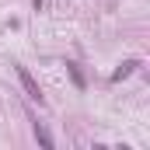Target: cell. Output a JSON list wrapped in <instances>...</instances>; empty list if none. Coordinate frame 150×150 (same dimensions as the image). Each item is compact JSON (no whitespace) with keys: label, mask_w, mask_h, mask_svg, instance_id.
<instances>
[{"label":"cell","mask_w":150,"mask_h":150,"mask_svg":"<svg viewBox=\"0 0 150 150\" xmlns=\"http://www.w3.org/2000/svg\"><path fill=\"white\" fill-rule=\"evenodd\" d=\"M18 77H21V84H25V91H28V98H35V101H42V91H38V84L32 80V74H28L25 67H18Z\"/></svg>","instance_id":"6da1fadb"},{"label":"cell","mask_w":150,"mask_h":150,"mask_svg":"<svg viewBox=\"0 0 150 150\" xmlns=\"http://www.w3.org/2000/svg\"><path fill=\"white\" fill-rule=\"evenodd\" d=\"M136 67H140L136 59H126V63H122V67H119V70H115V74H112V80H122V77H129V74H133V70H136Z\"/></svg>","instance_id":"7a4b0ae2"},{"label":"cell","mask_w":150,"mask_h":150,"mask_svg":"<svg viewBox=\"0 0 150 150\" xmlns=\"http://www.w3.org/2000/svg\"><path fill=\"white\" fill-rule=\"evenodd\" d=\"M35 136H38V143H42V147H52V140H49V133H45L42 126H35Z\"/></svg>","instance_id":"3957f363"},{"label":"cell","mask_w":150,"mask_h":150,"mask_svg":"<svg viewBox=\"0 0 150 150\" xmlns=\"http://www.w3.org/2000/svg\"><path fill=\"white\" fill-rule=\"evenodd\" d=\"M70 67V74H74V80H77V87H84V77H80V70H77V63H67Z\"/></svg>","instance_id":"277c9868"}]
</instances>
